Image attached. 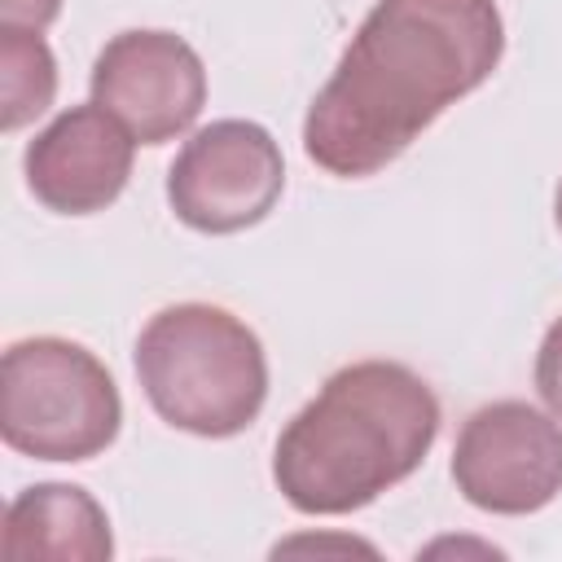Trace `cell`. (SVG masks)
<instances>
[{
    "instance_id": "cell-10",
    "label": "cell",
    "mask_w": 562,
    "mask_h": 562,
    "mask_svg": "<svg viewBox=\"0 0 562 562\" xmlns=\"http://www.w3.org/2000/svg\"><path fill=\"white\" fill-rule=\"evenodd\" d=\"M57 97V57L40 31L0 26V127L35 123Z\"/></svg>"
},
{
    "instance_id": "cell-9",
    "label": "cell",
    "mask_w": 562,
    "mask_h": 562,
    "mask_svg": "<svg viewBox=\"0 0 562 562\" xmlns=\"http://www.w3.org/2000/svg\"><path fill=\"white\" fill-rule=\"evenodd\" d=\"M0 553L9 562H105L114 553L110 518L88 487L35 483L4 509Z\"/></svg>"
},
{
    "instance_id": "cell-7",
    "label": "cell",
    "mask_w": 562,
    "mask_h": 562,
    "mask_svg": "<svg viewBox=\"0 0 562 562\" xmlns=\"http://www.w3.org/2000/svg\"><path fill=\"white\" fill-rule=\"evenodd\" d=\"M92 101L110 110L136 145H167L198 123L206 66L176 31H119L92 61Z\"/></svg>"
},
{
    "instance_id": "cell-12",
    "label": "cell",
    "mask_w": 562,
    "mask_h": 562,
    "mask_svg": "<svg viewBox=\"0 0 562 562\" xmlns=\"http://www.w3.org/2000/svg\"><path fill=\"white\" fill-rule=\"evenodd\" d=\"M61 13V0H0V26H22V31H44Z\"/></svg>"
},
{
    "instance_id": "cell-6",
    "label": "cell",
    "mask_w": 562,
    "mask_h": 562,
    "mask_svg": "<svg viewBox=\"0 0 562 562\" xmlns=\"http://www.w3.org/2000/svg\"><path fill=\"white\" fill-rule=\"evenodd\" d=\"M452 483L483 509L522 518L562 492V422L527 400H496L465 417L452 443Z\"/></svg>"
},
{
    "instance_id": "cell-13",
    "label": "cell",
    "mask_w": 562,
    "mask_h": 562,
    "mask_svg": "<svg viewBox=\"0 0 562 562\" xmlns=\"http://www.w3.org/2000/svg\"><path fill=\"white\" fill-rule=\"evenodd\" d=\"M553 224H558V233H562V180H558V193H553Z\"/></svg>"
},
{
    "instance_id": "cell-1",
    "label": "cell",
    "mask_w": 562,
    "mask_h": 562,
    "mask_svg": "<svg viewBox=\"0 0 562 562\" xmlns=\"http://www.w3.org/2000/svg\"><path fill=\"white\" fill-rule=\"evenodd\" d=\"M505 53L496 0H378L303 119V154L364 180L395 162Z\"/></svg>"
},
{
    "instance_id": "cell-8",
    "label": "cell",
    "mask_w": 562,
    "mask_h": 562,
    "mask_svg": "<svg viewBox=\"0 0 562 562\" xmlns=\"http://www.w3.org/2000/svg\"><path fill=\"white\" fill-rule=\"evenodd\" d=\"M136 136L97 101L61 110L22 154L26 189L57 215H97L127 189Z\"/></svg>"
},
{
    "instance_id": "cell-4",
    "label": "cell",
    "mask_w": 562,
    "mask_h": 562,
    "mask_svg": "<svg viewBox=\"0 0 562 562\" xmlns=\"http://www.w3.org/2000/svg\"><path fill=\"white\" fill-rule=\"evenodd\" d=\"M123 426L110 369L70 338H18L0 360V435L35 461H92Z\"/></svg>"
},
{
    "instance_id": "cell-5",
    "label": "cell",
    "mask_w": 562,
    "mask_h": 562,
    "mask_svg": "<svg viewBox=\"0 0 562 562\" xmlns=\"http://www.w3.org/2000/svg\"><path fill=\"white\" fill-rule=\"evenodd\" d=\"M285 189L281 145L263 123L215 119L198 127L167 167V206L193 233H241L259 224Z\"/></svg>"
},
{
    "instance_id": "cell-11",
    "label": "cell",
    "mask_w": 562,
    "mask_h": 562,
    "mask_svg": "<svg viewBox=\"0 0 562 562\" xmlns=\"http://www.w3.org/2000/svg\"><path fill=\"white\" fill-rule=\"evenodd\" d=\"M536 391H540L544 408L562 422V316L540 338V351H536Z\"/></svg>"
},
{
    "instance_id": "cell-3",
    "label": "cell",
    "mask_w": 562,
    "mask_h": 562,
    "mask_svg": "<svg viewBox=\"0 0 562 562\" xmlns=\"http://www.w3.org/2000/svg\"><path fill=\"white\" fill-rule=\"evenodd\" d=\"M136 378L149 408L198 439H233L263 413L268 356L259 334L215 303H171L136 334Z\"/></svg>"
},
{
    "instance_id": "cell-2",
    "label": "cell",
    "mask_w": 562,
    "mask_h": 562,
    "mask_svg": "<svg viewBox=\"0 0 562 562\" xmlns=\"http://www.w3.org/2000/svg\"><path fill=\"white\" fill-rule=\"evenodd\" d=\"M439 439V400L400 360H356L281 426L272 483L290 509L338 518L404 483Z\"/></svg>"
}]
</instances>
